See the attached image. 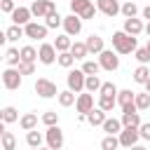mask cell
<instances>
[{
  "instance_id": "6da1fadb",
  "label": "cell",
  "mask_w": 150,
  "mask_h": 150,
  "mask_svg": "<svg viewBox=\"0 0 150 150\" xmlns=\"http://www.w3.org/2000/svg\"><path fill=\"white\" fill-rule=\"evenodd\" d=\"M112 47H115L117 54H131V52L138 49V42H136L134 35H127L124 30H117V33H112Z\"/></svg>"
},
{
  "instance_id": "7a4b0ae2",
  "label": "cell",
  "mask_w": 150,
  "mask_h": 150,
  "mask_svg": "<svg viewBox=\"0 0 150 150\" xmlns=\"http://www.w3.org/2000/svg\"><path fill=\"white\" fill-rule=\"evenodd\" d=\"M35 94L40 98H52V96H59V89H56V82H52L49 77H38L35 80Z\"/></svg>"
},
{
  "instance_id": "3957f363",
  "label": "cell",
  "mask_w": 150,
  "mask_h": 150,
  "mask_svg": "<svg viewBox=\"0 0 150 150\" xmlns=\"http://www.w3.org/2000/svg\"><path fill=\"white\" fill-rule=\"evenodd\" d=\"M38 61L45 63V66H52V63L59 61V52H56L54 42H42V45H40V49H38Z\"/></svg>"
},
{
  "instance_id": "277c9868",
  "label": "cell",
  "mask_w": 150,
  "mask_h": 150,
  "mask_svg": "<svg viewBox=\"0 0 150 150\" xmlns=\"http://www.w3.org/2000/svg\"><path fill=\"white\" fill-rule=\"evenodd\" d=\"M45 141H47V148L49 150H61L63 148V131H61V127L59 124L56 127H47Z\"/></svg>"
},
{
  "instance_id": "5b68a950",
  "label": "cell",
  "mask_w": 150,
  "mask_h": 150,
  "mask_svg": "<svg viewBox=\"0 0 150 150\" xmlns=\"http://www.w3.org/2000/svg\"><path fill=\"white\" fill-rule=\"evenodd\" d=\"M30 12H33V16H38V19H47L52 12H56V5H54V0H33Z\"/></svg>"
},
{
  "instance_id": "8992f818",
  "label": "cell",
  "mask_w": 150,
  "mask_h": 150,
  "mask_svg": "<svg viewBox=\"0 0 150 150\" xmlns=\"http://www.w3.org/2000/svg\"><path fill=\"white\" fill-rule=\"evenodd\" d=\"M98 63H101V68L103 70H117L120 68V56H117V52H112V49H103L101 54H98Z\"/></svg>"
},
{
  "instance_id": "52a82bcc",
  "label": "cell",
  "mask_w": 150,
  "mask_h": 150,
  "mask_svg": "<svg viewBox=\"0 0 150 150\" xmlns=\"http://www.w3.org/2000/svg\"><path fill=\"white\" fill-rule=\"evenodd\" d=\"M66 82H68V89H70L73 94H80V91H84L87 75L82 73V68H80V70H70V73H68V77H66Z\"/></svg>"
},
{
  "instance_id": "ba28073f",
  "label": "cell",
  "mask_w": 150,
  "mask_h": 150,
  "mask_svg": "<svg viewBox=\"0 0 150 150\" xmlns=\"http://www.w3.org/2000/svg\"><path fill=\"white\" fill-rule=\"evenodd\" d=\"M2 84H5V89H9V91L19 89V87H21V73H19V68H5V70H2Z\"/></svg>"
},
{
  "instance_id": "9c48e42d",
  "label": "cell",
  "mask_w": 150,
  "mask_h": 150,
  "mask_svg": "<svg viewBox=\"0 0 150 150\" xmlns=\"http://www.w3.org/2000/svg\"><path fill=\"white\" fill-rule=\"evenodd\" d=\"M138 138H141V131L136 127H124L122 134H120V145L134 148V145H138Z\"/></svg>"
},
{
  "instance_id": "30bf717a",
  "label": "cell",
  "mask_w": 150,
  "mask_h": 150,
  "mask_svg": "<svg viewBox=\"0 0 150 150\" xmlns=\"http://www.w3.org/2000/svg\"><path fill=\"white\" fill-rule=\"evenodd\" d=\"M63 30H66V35H80L82 33V19L77 16V14H68V16H63Z\"/></svg>"
},
{
  "instance_id": "8fae6325",
  "label": "cell",
  "mask_w": 150,
  "mask_h": 150,
  "mask_svg": "<svg viewBox=\"0 0 150 150\" xmlns=\"http://www.w3.org/2000/svg\"><path fill=\"white\" fill-rule=\"evenodd\" d=\"M23 30H26V38H30V40H45L47 38V26L45 23H38V21H30L28 26H23Z\"/></svg>"
},
{
  "instance_id": "7c38bea8",
  "label": "cell",
  "mask_w": 150,
  "mask_h": 150,
  "mask_svg": "<svg viewBox=\"0 0 150 150\" xmlns=\"http://www.w3.org/2000/svg\"><path fill=\"white\" fill-rule=\"evenodd\" d=\"M75 110L80 115H89L94 110V94H77V101H75Z\"/></svg>"
},
{
  "instance_id": "4fadbf2b",
  "label": "cell",
  "mask_w": 150,
  "mask_h": 150,
  "mask_svg": "<svg viewBox=\"0 0 150 150\" xmlns=\"http://www.w3.org/2000/svg\"><path fill=\"white\" fill-rule=\"evenodd\" d=\"M96 7H98V12H103L105 16H117V14H122V5H120L117 0H96Z\"/></svg>"
},
{
  "instance_id": "5bb4252c",
  "label": "cell",
  "mask_w": 150,
  "mask_h": 150,
  "mask_svg": "<svg viewBox=\"0 0 150 150\" xmlns=\"http://www.w3.org/2000/svg\"><path fill=\"white\" fill-rule=\"evenodd\" d=\"M30 16H33L30 7H16V9L12 12V21H14L16 26H28V23H30Z\"/></svg>"
},
{
  "instance_id": "9a60e30c",
  "label": "cell",
  "mask_w": 150,
  "mask_h": 150,
  "mask_svg": "<svg viewBox=\"0 0 150 150\" xmlns=\"http://www.w3.org/2000/svg\"><path fill=\"white\" fill-rule=\"evenodd\" d=\"M122 30H124L127 35H134V38H136V35H141V33L145 30V26H143L141 19L134 16V19H124V28H122Z\"/></svg>"
},
{
  "instance_id": "2e32d148",
  "label": "cell",
  "mask_w": 150,
  "mask_h": 150,
  "mask_svg": "<svg viewBox=\"0 0 150 150\" xmlns=\"http://www.w3.org/2000/svg\"><path fill=\"white\" fill-rule=\"evenodd\" d=\"M122 129H124V124H122V120H117V117H108V120L103 122V131H105V136H120Z\"/></svg>"
},
{
  "instance_id": "e0dca14e",
  "label": "cell",
  "mask_w": 150,
  "mask_h": 150,
  "mask_svg": "<svg viewBox=\"0 0 150 150\" xmlns=\"http://www.w3.org/2000/svg\"><path fill=\"white\" fill-rule=\"evenodd\" d=\"M84 45H87V49H89V54H101L103 49H105V45H103V38L101 35H89L87 40H84Z\"/></svg>"
},
{
  "instance_id": "ac0fdd59",
  "label": "cell",
  "mask_w": 150,
  "mask_h": 150,
  "mask_svg": "<svg viewBox=\"0 0 150 150\" xmlns=\"http://www.w3.org/2000/svg\"><path fill=\"white\" fill-rule=\"evenodd\" d=\"M117 105L124 110V108H129V105H136V91H131V89H122L120 94H117Z\"/></svg>"
},
{
  "instance_id": "d6986e66",
  "label": "cell",
  "mask_w": 150,
  "mask_h": 150,
  "mask_svg": "<svg viewBox=\"0 0 150 150\" xmlns=\"http://www.w3.org/2000/svg\"><path fill=\"white\" fill-rule=\"evenodd\" d=\"M105 120H108V117H105V110H101L98 105L87 115V122H89L91 127H103V122H105Z\"/></svg>"
},
{
  "instance_id": "ffe728a7",
  "label": "cell",
  "mask_w": 150,
  "mask_h": 150,
  "mask_svg": "<svg viewBox=\"0 0 150 150\" xmlns=\"http://www.w3.org/2000/svg\"><path fill=\"white\" fill-rule=\"evenodd\" d=\"M42 141H45V134H40L38 129L26 131V143H28V148H30V150H38V148L42 145Z\"/></svg>"
},
{
  "instance_id": "44dd1931",
  "label": "cell",
  "mask_w": 150,
  "mask_h": 150,
  "mask_svg": "<svg viewBox=\"0 0 150 150\" xmlns=\"http://www.w3.org/2000/svg\"><path fill=\"white\" fill-rule=\"evenodd\" d=\"M5 61H7L9 68H19V63H21V49L9 47V49L5 52Z\"/></svg>"
},
{
  "instance_id": "7402d4cb",
  "label": "cell",
  "mask_w": 150,
  "mask_h": 150,
  "mask_svg": "<svg viewBox=\"0 0 150 150\" xmlns=\"http://www.w3.org/2000/svg\"><path fill=\"white\" fill-rule=\"evenodd\" d=\"M19 127H21L23 131H33V129L38 127V115H35V112H26V115H21Z\"/></svg>"
},
{
  "instance_id": "603a6c76",
  "label": "cell",
  "mask_w": 150,
  "mask_h": 150,
  "mask_svg": "<svg viewBox=\"0 0 150 150\" xmlns=\"http://www.w3.org/2000/svg\"><path fill=\"white\" fill-rule=\"evenodd\" d=\"M120 120H122V124H124V127H136V129H138V127L143 124V122H141V112H138V110H136V112H122V117H120Z\"/></svg>"
},
{
  "instance_id": "cb8c5ba5",
  "label": "cell",
  "mask_w": 150,
  "mask_h": 150,
  "mask_svg": "<svg viewBox=\"0 0 150 150\" xmlns=\"http://www.w3.org/2000/svg\"><path fill=\"white\" fill-rule=\"evenodd\" d=\"M26 35V30H23V26H16V23H12L7 30H5V38H7V42H16L19 38H23Z\"/></svg>"
},
{
  "instance_id": "d4e9b609",
  "label": "cell",
  "mask_w": 150,
  "mask_h": 150,
  "mask_svg": "<svg viewBox=\"0 0 150 150\" xmlns=\"http://www.w3.org/2000/svg\"><path fill=\"white\" fill-rule=\"evenodd\" d=\"M54 47H56V52L61 54V52H70V47H73V40H70V35H56V40H54Z\"/></svg>"
},
{
  "instance_id": "484cf974",
  "label": "cell",
  "mask_w": 150,
  "mask_h": 150,
  "mask_svg": "<svg viewBox=\"0 0 150 150\" xmlns=\"http://www.w3.org/2000/svg\"><path fill=\"white\" fill-rule=\"evenodd\" d=\"M89 7H91V0H70V14L82 16Z\"/></svg>"
},
{
  "instance_id": "4316f807",
  "label": "cell",
  "mask_w": 150,
  "mask_h": 150,
  "mask_svg": "<svg viewBox=\"0 0 150 150\" xmlns=\"http://www.w3.org/2000/svg\"><path fill=\"white\" fill-rule=\"evenodd\" d=\"M56 98H59V105H61V108H70V105L77 101V96H75L70 89H66V91H59V96H56Z\"/></svg>"
},
{
  "instance_id": "83f0119b",
  "label": "cell",
  "mask_w": 150,
  "mask_h": 150,
  "mask_svg": "<svg viewBox=\"0 0 150 150\" xmlns=\"http://www.w3.org/2000/svg\"><path fill=\"white\" fill-rule=\"evenodd\" d=\"M150 80V66H138L134 70V82L136 84H145Z\"/></svg>"
},
{
  "instance_id": "f1b7e54d",
  "label": "cell",
  "mask_w": 150,
  "mask_h": 150,
  "mask_svg": "<svg viewBox=\"0 0 150 150\" xmlns=\"http://www.w3.org/2000/svg\"><path fill=\"white\" fill-rule=\"evenodd\" d=\"M16 120H21V117H19V110H16L14 105H5V108H2V122H5V124H12V122H16Z\"/></svg>"
},
{
  "instance_id": "f546056e",
  "label": "cell",
  "mask_w": 150,
  "mask_h": 150,
  "mask_svg": "<svg viewBox=\"0 0 150 150\" xmlns=\"http://www.w3.org/2000/svg\"><path fill=\"white\" fill-rule=\"evenodd\" d=\"M101 80H98V75H87V82H84V91H89V94H94V91H101Z\"/></svg>"
},
{
  "instance_id": "4dcf8cb0",
  "label": "cell",
  "mask_w": 150,
  "mask_h": 150,
  "mask_svg": "<svg viewBox=\"0 0 150 150\" xmlns=\"http://www.w3.org/2000/svg\"><path fill=\"white\" fill-rule=\"evenodd\" d=\"M117 105V96H98V108L105 112H112V108Z\"/></svg>"
},
{
  "instance_id": "1f68e13d",
  "label": "cell",
  "mask_w": 150,
  "mask_h": 150,
  "mask_svg": "<svg viewBox=\"0 0 150 150\" xmlns=\"http://www.w3.org/2000/svg\"><path fill=\"white\" fill-rule=\"evenodd\" d=\"M0 143H2V150H14L16 148V138L12 131H2L0 134Z\"/></svg>"
},
{
  "instance_id": "d6a6232c",
  "label": "cell",
  "mask_w": 150,
  "mask_h": 150,
  "mask_svg": "<svg viewBox=\"0 0 150 150\" xmlns=\"http://www.w3.org/2000/svg\"><path fill=\"white\" fill-rule=\"evenodd\" d=\"M70 54H73L75 59H87V56H89V49H87V45H84V42H73Z\"/></svg>"
},
{
  "instance_id": "836d02e7",
  "label": "cell",
  "mask_w": 150,
  "mask_h": 150,
  "mask_svg": "<svg viewBox=\"0 0 150 150\" xmlns=\"http://www.w3.org/2000/svg\"><path fill=\"white\" fill-rule=\"evenodd\" d=\"M35 59H38V49H35V47H30V45H26V47H21V61H28V63H35Z\"/></svg>"
},
{
  "instance_id": "e575fe53",
  "label": "cell",
  "mask_w": 150,
  "mask_h": 150,
  "mask_svg": "<svg viewBox=\"0 0 150 150\" xmlns=\"http://www.w3.org/2000/svg\"><path fill=\"white\" fill-rule=\"evenodd\" d=\"M120 148V136H103L101 150H117Z\"/></svg>"
},
{
  "instance_id": "d590c367",
  "label": "cell",
  "mask_w": 150,
  "mask_h": 150,
  "mask_svg": "<svg viewBox=\"0 0 150 150\" xmlns=\"http://www.w3.org/2000/svg\"><path fill=\"white\" fill-rule=\"evenodd\" d=\"M122 14H124V19H134V16L138 14V7H136V2H134V0H127V2L122 5Z\"/></svg>"
},
{
  "instance_id": "8d00e7d4",
  "label": "cell",
  "mask_w": 150,
  "mask_h": 150,
  "mask_svg": "<svg viewBox=\"0 0 150 150\" xmlns=\"http://www.w3.org/2000/svg\"><path fill=\"white\" fill-rule=\"evenodd\" d=\"M45 26H47V28H59V26H63V16H61L59 12H52V14L45 19Z\"/></svg>"
},
{
  "instance_id": "74e56055",
  "label": "cell",
  "mask_w": 150,
  "mask_h": 150,
  "mask_svg": "<svg viewBox=\"0 0 150 150\" xmlns=\"http://www.w3.org/2000/svg\"><path fill=\"white\" fill-rule=\"evenodd\" d=\"M98 70H101V63H98V61H91V59H89V61L82 63V73H84V75H98Z\"/></svg>"
},
{
  "instance_id": "f35d334b",
  "label": "cell",
  "mask_w": 150,
  "mask_h": 150,
  "mask_svg": "<svg viewBox=\"0 0 150 150\" xmlns=\"http://www.w3.org/2000/svg\"><path fill=\"white\" fill-rule=\"evenodd\" d=\"M42 124H45V127H56V124H59V112H56V110H47V112L42 115Z\"/></svg>"
},
{
  "instance_id": "ab89813d",
  "label": "cell",
  "mask_w": 150,
  "mask_h": 150,
  "mask_svg": "<svg viewBox=\"0 0 150 150\" xmlns=\"http://www.w3.org/2000/svg\"><path fill=\"white\" fill-rule=\"evenodd\" d=\"M56 63H59L61 68H70V66L75 63V56H73L70 52H61V54H59V61H56Z\"/></svg>"
},
{
  "instance_id": "60d3db41",
  "label": "cell",
  "mask_w": 150,
  "mask_h": 150,
  "mask_svg": "<svg viewBox=\"0 0 150 150\" xmlns=\"http://www.w3.org/2000/svg\"><path fill=\"white\" fill-rule=\"evenodd\" d=\"M136 108H138V110H148V108H150V94H148V91L136 94Z\"/></svg>"
},
{
  "instance_id": "b9f144b4",
  "label": "cell",
  "mask_w": 150,
  "mask_h": 150,
  "mask_svg": "<svg viewBox=\"0 0 150 150\" xmlns=\"http://www.w3.org/2000/svg\"><path fill=\"white\" fill-rule=\"evenodd\" d=\"M120 91H117V87L112 84V82H103L101 84V91H98V96H117Z\"/></svg>"
},
{
  "instance_id": "7bdbcfd3",
  "label": "cell",
  "mask_w": 150,
  "mask_h": 150,
  "mask_svg": "<svg viewBox=\"0 0 150 150\" xmlns=\"http://www.w3.org/2000/svg\"><path fill=\"white\" fill-rule=\"evenodd\" d=\"M134 54H136V59H138V63H141V66H148V63H150V52H148L145 47L136 49Z\"/></svg>"
},
{
  "instance_id": "ee69618b",
  "label": "cell",
  "mask_w": 150,
  "mask_h": 150,
  "mask_svg": "<svg viewBox=\"0 0 150 150\" xmlns=\"http://www.w3.org/2000/svg\"><path fill=\"white\" fill-rule=\"evenodd\" d=\"M19 73H21V75H33V73H35V63L21 61V63H19Z\"/></svg>"
},
{
  "instance_id": "f6af8a7d",
  "label": "cell",
  "mask_w": 150,
  "mask_h": 150,
  "mask_svg": "<svg viewBox=\"0 0 150 150\" xmlns=\"http://www.w3.org/2000/svg\"><path fill=\"white\" fill-rule=\"evenodd\" d=\"M0 9H2L5 14H9V16H12V12L16 9V5H14V0H0Z\"/></svg>"
},
{
  "instance_id": "bcb514c9",
  "label": "cell",
  "mask_w": 150,
  "mask_h": 150,
  "mask_svg": "<svg viewBox=\"0 0 150 150\" xmlns=\"http://www.w3.org/2000/svg\"><path fill=\"white\" fill-rule=\"evenodd\" d=\"M138 131H141V138H143V141H150V122H143V124L138 127Z\"/></svg>"
},
{
  "instance_id": "7dc6e473",
  "label": "cell",
  "mask_w": 150,
  "mask_h": 150,
  "mask_svg": "<svg viewBox=\"0 0 150 150\" xmlns=\"http://www.w3.org/2000/svg\"><path fill=\"white\" fill-rule=\"evenodd\" d=\"M96 12H98V7H96V5H91V7H89L80 19H82V21H89V19H94V16H96Z\"/></svg>"
},
{
  "instance_id": "c3c4849f",
  "label": "cell",
  "mask_w": 150,
  "mask_h": 150,
  "mask_svg": "<svg viewBox=\"0 0 150 150\" xmlns=\"http://www.w3.org/2000/svg\"><path fill=\"white\" fill-rule=\"evenodd\" d=\"M141 14H143V19H148V21H150V5H148V7H143V12H141Z\"/></svg>"
},
{
  "instance_id": "681fc988",
  "label": "cell",
  "mask_w": 150,
  "mask_h": 150,
  "mask_svg": "<svg viewBox=\"0 0 150 150\" xmlns=\"http://www.w3.org/2000/svg\"><path fill=\"white\" fill-rule=\"evenodd\" d=\"M129 150H148V148H145V145H141V143H138V145H134V148H129Z\"/></svg>"
},
{
  "instance_id": "f907efd6",
  "label": "cell",
  "mask_w": 150,
  "mask_h": 150,
  "mask_svg": "<svg viewBox=\"0 0 150 150\" xmlns=\"http://www.w3.org/2000/svg\"><path fill=\"white\" fill-rule=\"evenodd\" d=\"M145 35H148V38H150V21H148V23H145Z\"/></svg>"
},
{
  "instance_id": "816d5d0a",
  "label": "cell",
  "mask_w": 150,
  "mask_h": 150,
  "mask_svg": "<svg viewBox=\"0 0 150 150\" xmlns=\"http://www.w3.org/2000/svg\"><path fill=\"white\" fill-rule=\"evenodd\" d=\"M145 91H148V94H150V80H148V82H145Z\"/></svg>"
},
{
  "instance_id": "f5cc1de1",
  "label": "cell",
  "mask_w": 150,
  "mask_h": 150,
  "mask_svg": "<svg viewBox=\"0 0 150 150\" xmlns=\"http://www.w3.org/2000/svg\"><path fill=\"white\" fill-rule=\"evenodd\" d=\"M145 49H148V52H150V38H148V45H145Z\"/></svg>"
},
{
  "instance_id": "db71d44e",
  "label": "cell",
  "mask_w": 150,
  "mask_h": 150,
  "mask_svg": "<svg viewBox=\"0 0 150 150\" xmlns=\"http://www.w3.org/2000/svg\"><path fill=\"white\" fill-rule=\"evenodd\" d=\"M38 150H49V148H38Z\"/></svg>"
},
{
  "instance_id": "11a10c76",
  "label": "cell",
  "mask_w": 150,
  "mask_h": 150,
  "mask_svg": "<svg viewBox=\"0 0 150 150\" xmlns=\"http://www.w3.org/2000/svg\"><path fill=\"white\" fill-rule=\"evenodd\" d=\"M124 2H127V0H124Z\"/></svg>"
}]
</instances>
